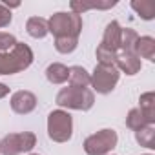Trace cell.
Masks as SVG:
<instances>
[{
    "instance_id": "9c48e42d",
    "label": "cell",
    "mask_w": 155,
    "mask_h": 155,
    "mask_svg": "<svg viewBox=\"0 0 155 155\" xmlns=\"http://www.w3.org/2000/svg\"><path fill=\"white\" fill-rule=\"evenodd\" d=\"M115 68L119 71H124L126 75H135L140 71L142 64H140V58L135 57L133 53L130 51H119L117 53V60H115Z\"/></svg>"
},
{
    "instance_id": "52a82bcc",
    "label": "cell",
    "mask_w": 155,
    "mask_h": 155,
    "mask_svg": "<svg viewBox=\"0 0 155 155\" xmlns=\"http://www.w3.org/2000/svg\"><path fill=\"white\" fill-rule=\"evenodd\" d=\"M35 108H37V97L31 91L20 90V91L13 93V97H11V110L15 113L26 115V113H31Z\"/></svg>"
},
{
    "instance_id": "cb8c5ba5",
    "label": "cell",
    "mask_w": 155,
    "mask_h": 155,
    "mask_svg": "<svg viewBox=\"0 0 155 155\" xmlns=\"http://www.w3.org/2000/svg\"><path fill=\"white\" fill-rule=\"evenodd\" d=\"M8 93H9V88H8L6 84H2V82H0V99H4Z\"/></svg>"
},
{
    "instance_id": "484cf974",
    "label": "cell",
    "mask_w": 155,
    "mask_h": 155,
    "mask_svg": "<svg viewBox=\"0 0 155 155\" xmlns=\"http://www.w3.org/2000/svg\"><path fill=\"white\" fill-rule=\"evenodd\" d=\"M146 155H151V153H146Z\"/></svg>"
},
{
    "instance_id": "8fae6325",
    "label": "cell",
    "mask_w": 155,
    "mask_h": 155,
    "mask_svg": "<svg viewBox=\"0 0 155 155\" xmlns=\"http://www.w3.org/2000/svg\"><path fill=\"white\" fill-rule=\"evenodd\" d=\"M69 77V68H66L64 64H49L48 69H46V79L51 82V84H64Z\"/></svg>"
},
{
    "instance_id": "ba28073f",
    "label": "cell",
    "mask_w": 155,
    "mask_h": 155,
    "mask_svg": "<svg viewBox=\"0 0 155 155\" xmlns=\"http://www.w3.org/2000/svg\"><path fill=\"white\" fill-rule=\"evenodd\" d=\"M120 35H122L120 24L117 20H111L104 29V37H102L101 46L113 51V53H119V49H120Z\"/></svg>"
},
{
    "instance_id": "ac0fdd59",
    "label": "cell",
    "mask_w": 155,
    "mask_h": 155,
    "mask_svg": "<svg viewBox=\"0 0 155 155\" xmlns=\"http://www.w3.org/2000/svg\"><path fill=\"white\" fill-rule=\"evenodd\" d=\"M148 124H150L148 119L142 115V111H140L139 108L130 110V113H128V117H126V126H128L130 130L137 131V130H140V128H144V126H148Z\"/></svg>"
},
{
    "instance_id": "7c38bea8",
    "label": "cell",
    "mask_w": 155,
    "mask_h": 155,
    "mask_svg": "<svg viewBox=\"0 0 155 155\" xmlns=\"http://www.w3.org/2000/svg\"><path fill=\"white\" fill-rule=\"evenodd\" d=\"M0 153L2 155H20V135L18 133H9L0 140Z\"/></svg>"
},
{
    "instance_id": "8992f818",
    "label": "cell",
    "mask_w": 155,
    "mask_h": 155,
    "mask_svg": "<svg viewBox=\"0 0 155 155\" xmlns=\"http://www.w3.org/2000/svg\"><path fill=\"white\" fill-rule=\"evenodd\" d=\"M119 69L115 66H102L97 64L93 69V75H90V84L97 93H110L119 82Z\"/></svg>"
},
{
    "instance_id": "4fadbf2b",
    "label": "cell",
    "mask_w": 155,
    "mask_h": 155,
    "mask_svg": "<svg viewBox=\"0 0 155 155\" xmlns=\"http://www.w3.org/2000/svg\"><path fill=\"white\" fill-rule=\"evenodd\" d=\"M68 81H69L71 88H88L90 86V73L82 66H73V68H69Z\"/></svg>"
},
{
    "instance_id": "ffe728a7",
    "label": "cell",
    "mask_w": 155,
    "mask_h": 155,
    "mask_svg": "<svg viewBox=\"0 0 155 155\" xmlns=\"http://www.w3.org/2000/svg\"><path fill=\"white\" fill-rule=\"evenodd\" d=\"M77 44H79V38H71V37H60V38H55V49L58 53H71L77 49Z\"/></svg>"
},
{
    "instance_id": "7402d4cb",
    "label": "cell",
    "mask_w": 155,
    "mask_h": 155,
    "mask_svg": "<svg viewBox=\"0 0 155 155\" xmlns=\"http://www.w3.org/2000/svg\"><path fill=\"white\" fill-rule=\"evenodd\" d=\"M17 46V38L11 33H2L0 31V53H8Z\"/></svg>"
},
{
    "instance_id": "603a6c76",
    "label": "cell",
    "mask_w": 155,
    "mask_h": 155,
    "mask_svg": "<svg viewBox=\"0 0 155 155\" xmlns=\"http://www.w3.org/2000/svg\"><path fill=\"white\" fill-rule=\"evenodd\" d=\"M11 22V9H8L4 4H0V28H6Z\"/></svg>"
},
{
    "instance_id": "7a4b0ae2",
    "label": "cell",
    "mask_w": 155,
    "mask_h": 155,
    "mask_svg": "<svg viewBox=\"0 0 155 155\" xmlns=\"http://www.w3.org/2000/svg\"><path fill=\"white\" fill-rule=\"evenodd\" d=\"M95 95L88 88H62L57 95V104L60 108L68 110H79V111H88L93 108Z\"/></svg>"
},
{
    "instance_id": "6da1fadb",
    "label": "cell",
    "mask_w": 155,
    "mask_h": 155,
    "mask_svg": "<svg viewBox=\"0 0 155 155\" xmlns=\"http://www.w3.org/2000/svg\"><path fill=\"white\" fill-rule=\"evenodd\" d=\"M33 51L28 44L17 42V46L9 53H0V75H15L33 62Z\"/></svg>"
},
{
    "instance_id": "44dd1931",
    "label": "cell",
    "mask_w": 155,
    "mask_h": 155,
    "mask_svg": "<svg viewBox=\"0 0 155 155\" xmlns=\"http://www.w3.org/2000/svg\"><path fill=\"white\" fill-rule=\"evenodd\" d=\"M97 60H99V64H102V66H115L117 53H113V51H110V49L99 46V48H97Z\"/></svg>"
},
{
    "instance_id": "5bb4252c",
    "label": "cell",
    "mask_w": 155,
    "mask_h": 155,
    "mask_svg": "<svg viewBox=\"0 0 155 155\" xmlns=\"http://www.w3.org/2000/svg\"><path fill=\"white\" fill-rule=\"evenodd\" d=\"M26 31L33 37V38H44L49 29H48V20L42 17H31L26 22Z\"/></svg>"
},
{
    "instance_id": "2e32d148",
    "label": "cell",
    "mask_w": 155,
    "mask_h": 155,
    "mask_svg": "<svg viewBox=\"0 0 155 155\" xmlns=\"http://www.w3.org/2000/svg\"><path fill=\"white\" fill-rule=\"evenodd\" d=\"M135 139H137V142L140 146L153 150L155 148V128H153V124H148V126L137 130L135 131Z\"/></svg>"
},
{
    "instance_id": "e0dca14e",
    "label": "cell",
    "mask_w": 155,
    "mask_h": 155,
    "mask_svg": "<svg viewBox=\"0 0 155 155\" xmlns=\"http://www.w3.org/2000/svg\"><path fill=\"white\" fill-rule=\"evenodd\" d=\"M131 9L144 20H151L155 17V6L151 2H148V0H133L131 2Z\"/></svg>"
},
{
    "instance_id": "9a60e30c",
    "label": "cell",
    "mask_w": 155,
    "mask_h": 155,
    "mask_svg": "<svg viewBox=\"0 0 155 155\" xmlns=\"http://www.w3.org/2000/svg\"><path fill=\"white\" fill-rule=\"evenodd\" d=\"M140 111H142V115L148 119V122L150 124H153L155 122V95H153V91H148V93H144V95H140Z\"/></svg>"
},
{
    "instance_id": "d6986e66",
    "label": "cell",
    "mask_w": 155,
    "mask_h": 155,
    "mask_svg": "<svg viewBox=\"0 0 155 155\" xmlns=\"http://www.w3.org/2000/svg\"><path fill=\"white\" fill-rule=\"evenodd\" d=\"M137 38H139V35H137L135 29H131V28L122 29V35H120V49L133 53V46H135Z\"/></svg>"
},
{
    "instance_id": "5b68a950",
    "label": "cell",
    "mask_w": 155,
    "mask_h": 155,
    "mask_svg": "<svg viewBox=\"0 0 155 155\" xmlns=\"http://www.w3.org/2000/svg\"><path fill=\"white\" fill-rule=\"evenodd\" d=\"M119 137L115 130H101L93 135H90L84 140V151L88 155H110V151L117 146Z\"/></svg>"
},
{
    "instance_id": "30bf717a",
    "label": "cell",
    "mask_w": 155,
    "mask_h": 155,
    "mask_svg": "<svg viewBox=\"0 0 155 155\" xmlns=\"http://www.w3.org/2000/svg\"><path fill=\"white\" fill-rule=\"evenodd\" d=\"M133 55L153 62L155 60V40L151 37H139L133 46Z\"/></svg>"
},
{
    "instance_id": "d4e9b609",
    "label": "cell",
    "mask_w": 155,
    "mask_h": 155,
    "mask_svg": "<svg viewBox=\"0 0 155 155\" xmlns=\"http://www.w3.org/2000/svg\"><path fill=\"white\" fill-rule=\"evenodd\" d=\"M31 155H38V153H31Z\"/></svg>"
},
{
    "instance_id": "277c9868",
    "label": "cell",
    "mask_w": 155,
    "mask_h": 155,
    "mask_svg": "<svg viewBox=\"0 0 155 155\" xmlns=\"http://www.w3.org/2000/svg\"><path fill=\"white\" fill-rule=\"evenodd\" d=\"M48 135L55 142H68L73 135V119L64 110H55L48 115Z\"/></svg>"
},
{
    "instance_id": "3957f363",
    "label": "cell",
    "mask_w": 155,
    "mask_h": 155,
    "mask_svg": "<svg viewBox=\"0 0 155 155\" xmlns=\"http://www.w3.org/2000/svg\"><path fill=\"white\" fill-rule=\"evenodd\" d=\"M48 29H49V33L55 35V38H60V37L79 38V35L82 31V18H81V15L60 11V13H55L48 20Z\"/></svg>"
}]
</instances>
